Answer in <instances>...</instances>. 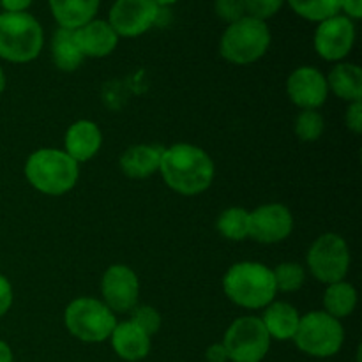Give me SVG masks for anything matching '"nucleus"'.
Here are the masks:
<instances>
[{
    "label": "nucleus",
    "mask_w": 362,
    "mask_h": 362,
    "mask_svg": "<svg viewBox=\"0 0 362 362\" xmlns=\"http://www.w3.org/2000/svg\"><path fill=\"white\" fill-rule=\"evenodd\" d=\"M159 173L166 186L184 197H194L211 187L216 166L207 151L191 144L165 147Z\"/></svg>",
    "instance_id": "1"
},
{
    "label": "nucleus",
    "mask_w": 362,
    "mask_h": 362,
    "mask_svg": "<svg viewBox=\"0 0 362 362\" xmlns=\"http://www.w3.org/2000/svg\"><path fill=\"white\" fill-rule=\"evenodd\" d=\"M221 285L225 296L244 310H264L278 296L272 269L260 262H237L225 272Z\"/></svg>",
    "instance_id": "2"
},
{
    "label": "nucleus",
    "mask_w": 362,
    "mask_h": 362,
    "mask_svg": "<svg viewBox=\"0 0 362 362\" xmlns=\"http://www.w3.org/2000/svg\"><path fill=\"white\" fill-rule=\"evenodd\" d=\"M23 172L28 184L48 197L69 193L80 179V165L62 148H37L27 158Z\"/></svg>",
    "instance_id": "3"
},
{
    "label": "nucleus",
    "mask_w": 362,
    "mask_h": 362,
    "mask_svg": "<svg viewBox=\"0 0 362 362\" xmlns=\"http://www.w3.org/2000/svg\"><path fill=\"white\" fill-rule=\"evenodd\" d=\"M42 46L45 32L30 13H0V59L13 64L32 62Z\"/></svg>",
    "instance_id": "4"
},
{
    "label": "nucleus",
    "mask_w": 362,
    "mask_h": 362,
    "mask_svg": "<svg viewBox=\"0 0 362 362\" xmlns=\"http://www.w3.org/2000/svg\"><path fill=\"white\" fill-rule=\"evenodd\" d=\"M272 35L267 21L244 16L233 21L219 39V53L223 59L235 66H247L267 53Z\"/></svg>",
    "instance_id": "5"
},
{
    "label": "nucleus",
    "mask_w": 362,
    "mask_h": 362,
    "mask_svg": "<svg viewBox=\"0 0 362 362\" xmlns=\"http://www.w3.org/2000/svg\"><path fill=\"white\" fill-rule=\"evenodd\" d=\"M117 315L94 297H78L64 311V325L73 338L83 343H103L110 339L117 325Z\"/></svg>",
    "instance_id": "6"
},
{
    "label": "nucleus",
    "mask_w": 362,
    "mask_h": 362,
    "mask_svg": "<svg viewBox=\"0 0 362 362\" xmlns=\"http://www.w3.org/2000/svg\"><path fill=\"white\" fill-rule=\"evenodd\" d=\"M293 343L303 354L317 359L334 357L345 343V327L341 320L322 311L300 315Z\"/></svg>",
    "instance_id": "7"
},
{
    "label": "nucleus",
    "mask_w": 362,
    "mask_h": 362,
    "mask_svg": "<svg viewBox=\"0 0 362 362\" xmlns=\"http://www.w3.org/2000/svg\"><path fill=\"white\" fill-rule=\"evenodd\" d=\"M306 265L311 276L324 285L343 281L350 271L349 244L339 233H322L308 250Z\"/></svg>",
    "instance_id": "8"
},
{
    "label": "nucleus",
    "mask_w": 362,
    "mask_h": 362,
    "mask_svg": "<svg viewBox=\"0 0 362 362\" xmlns=\"http://www.w3.org/2000/svg\"><path fill=\"white\" fill-rule=\"evenodd\" d=\"M271 341L260 317H239L228 325L223 336L230 362H262L271 349Z\"/></svg>",
    "instance_id": "9"
},
{
    "label": "nucleus",
    "mask_w": 362,
    "mask_h": 362,
    "mask_svg": "<svg viewBox=\"0 0 362 362\" xmlns=\"http://www.w3.org/2000/svg\"><path fill=\"white\" fill-rule=\"evenodd\" d=\"M356 45V21L345 14H336L317 23L313 48L327 62H343Z\"/></svg>",
    "instance_id": "10"
},
{
    "label": "nucleus",
    "mask_w": 362,
    "mask_h": 362,
    "mask_svg": "<svg viewBox=\"0 0 362 362\" xmlns=\"http://www.w3.org/2000/svg\"><path fill=\"white\" fill-rule=\"evenodd\" d=\"M159 11L161 7L152 0H115L106 21L119 37H140L158 23Z\"/></svg>",
    "instance_id": "11"
},
{
    "label": "nucleus",
    "mask_w": 362,
    "mask_h": 362,
    "mask_svg": "<svg viewBox=\"0 0 362 362\" xmlns=\"http://www.w3.org/2000/svg\"><path fill=\"white\" fill-rule=\"evenodd\" d=\"M140 279L138 274L124 264H113L101 278V300L113 313H129L138 306Z\"/></svg>",
    "instance_id": "12"
},
{
    "label": "nucleus",
    "mask_w": 362,
    "mask_h": 362,
    "mask_svg": "<svg viewBox=\"0 0 362 362\" xmlns=\"http://www.w3.org/2000/svg\"><path fill=\"white\" fill-rule=\"evenodd\" d=\"M293 232V216L286 205L264 204L250 212V237L260 244H278Z\"/></svg>",
    "instance_id": "13"
},
{
    "label": "nucleus",
    "mask_w": 362,
    "mask_h": 362,
    "mask_svg": "<svg viewBox=\"0 0 362 362\" xmlns=\"http://www.w3.org/2000/svg\"><path fill=\"white\" fill-rule=\"evenodd\" d=\"M286 95L300 110H318L329 98L325 74L313 66H300L286 80Z\"/></svg>",
    "instance_id": "14"
},
{
    "label": "nucleus",
    "mask_w": 362,
    "mask_h": 362,
    "mask_svg": "<svg viewBox=\"0 0 362 362\" xmlns=\"http://www.w3.org/2000/svg\"><path fill=\"white\" fill-rule=\"evenodd\" d=\"M78 48L85 59H105L115 52L120 37L106 20L94 18L74 30Z\"/></svg>",
    "instance_id": "15"
},
{
    "label": "nucleus",
    "mask_w": 362,
    "mask_h": 362,
    "mask_svg": "<svg viewBox=\"0 0 362 362\" xmlns=\"http://www.w3.org/2000/svg\"><path fill=\"white\" fill-rule=\"evenodd\" d=\"M103 147V133L95 122L80 119L71 124L64 136V152L78 165L87 163L98 156Z\"/></svg>",
    "instance_id": "16"
},
{
    "label": "nucleus",
    "mask_w": 362,
    "mask_h": 362,
    "mask_svg": "<svg viewBox=\"0 0 362 362\" xmlns=\"http://www.w3.org/2000/svg\"><path fill=\"white\" fill-rule=\"evenodd\" d=\"M113 352L126 362L144 361L151 354L152 338L131 320L117 322L110 336Z\"/></svg>",
    "instance_id": "17"
},
{
    "label": "nucleus",
    "mask_w": 362,
    "mask_h": 362,
    "mask_svg": "<svg viewBox=\"0 0 362 362\" xmlns=\"http://www.w3.org/2000/svg\"><path fill=\"white\" fill-rule=\"evenodd\" d=\"M260 318L269 338L276 341H293L300 322L296 306L285 300H272L264 308V315Z\"/></svg>",
    "instance_id": "18"
},
{
    "label": "nucleus",
    "mask_w": 362,
    "mask_h": 362,
    "mask_svg": "<svg viewBox=\"0 0 362 362\" xmlns=\"http://www.w3.org/2000/svg\"><path fill=\"white\" fill-rule=\"evenodd\" d=\"M163 151L161 145H133L120 156V170L129 179H147L159 172Z\"/></svg>",
    "instance_id": "19"
},
{
    "label": "nucleus",
    "mask_w": 362,
    "mask_h": 362,
    "mask_svg": "<svg viewBox=\"0 0 362 362\" xmlns=\"http://www.w3.org/2000/svg\"><path fill=\"white\" fill-rule=\"evenodd\" d=\"M101 0H48L52 16L60 28L76 30L94 20Z\"/></svg>",
    "instance_id": "20"
},
{
    "label": "nucleus",
    "mask_w": 362,
    "mask_h": 362,
    "mask_svg": "<svg viewBox=\"0 0 362 362\" xmlns=\"http://www.w3.org/2000/svg\"><path fill=\"white\" fill-rule=\"evenodd\" d=\"M327 80L329 92L346 103L362 101V69L357 64L338 62L331 69Z\"/></svg>",
    "instance_id": "21"
},
{
    "label": "nucleus",
    "mask_w": 362,
    "mask_h": 362,
    "mask_svg": "<svg viewBox=\"0 0 362 362\" xmlns=\"http://www.w3.org/2000/svg\"><path fill=\"white\" fill-rule=\"evenodd\" d=\"M52 57L55 66L64 73H73L83 64L85 57L78 48L74 30L69 28H57L52 39Z\"/></svg>",
    "instance_id": "22"
},
{
    "label": "nucleus",
    "mask_w": 362,
    "mask_h": 362,
    "mask_svg": "<svg viewBox=\"0 0 362 362\" xmlns=\"http://www.w3.org/2000/svg\"><path fill=\"white\" fill-rule=\"evenodd\" d=\"M324 292V311L331 317L341 318L350 317V315L356 311L357 308V290L352 283H349L346 279L338 283H331V285H325Z\"/></svg>",
    "instance_id": "23"
},
{
    "label": "nucleus",
    "mask_w": 362,
    "mask_h": 362,
    "mask_svg": "<svg viewBox=\"0 0 362 362\" xmlns=\"http://www.w3.org/2000/svg\"><path fill=\"white\" fill-rule=\"evenodd\" d=\"M216 228L225 239L240 243L250 237V211L244 207H228L219 214Z\"/></svg>",
    "instance_id": "24"
},
{
    "label": "nucleus",
    "mask_w": 362,
    "mask_h": 362,
    "mask_svg": "<svg viewBox=\"0 0 362 362\" xmlns=\"http://www.w3.org/2000/svg\"><path fill=\"white\" fill-rule=\"evenodd\" d=\"M286 4L297 16L313 23L341 14V0H286Z\"/></svg>",
    "instance_id": "25"
},
{
    "label": "nucleus",
    "mask_w": 362,
    "mask_h": 362,
    "mask_svg": "<svg viewBox=\"0 0 362 362\" xmlns=\"http://www.w3.org/2000/svg\"><path fill=\"white\" fill-rule=\"evenodd\" d=\"M272 274H274L276 290L283 293L297 292L306 281V269L297 262H281L272 269Z\"/></svg>",
    "instance_id": "26"
},
{
    "label": "nucleus",
    "mask_w": 362,
    "mask_h": 362,
    "mask_svg": "<svg viewBox=\"0 0 362 362\" xmlns=\"http://www.w3.org/2000/svg\"><path fill=\"white\" fill-rule=\"evenodd\" d=\"M297 138L300 141H317L318 138L324 134L325 131V120L318 110H300L299 115L296 117V124H293Z\"/></svg>",
    "instance_id": "27"
},
{
    "label": "nucleus",
    "mask_w": 362,
    "mask_h": 362,
    "mask_svg": "<svg viewBox=\"0 0 362 362\" xmlns=\"http://www.w3.org/2000/svg\"><path fill=\"white\" fill-rule=\"evenodd\" d=\"M131 318L129 320L133 324H136L141 331L147 332L148 336H154L156 332H159L163 325V317L156 308L152 306H134L133 310L129 311Z\"/></svg>",
    "instance_id": "28"
},
{
    "label": "nucleus",
    "mask_w": 362,
    "mask_h": 362,
    "mask_svg": "<svg viewBox=\"0 0 362 362\" xmlns=\"http://www.w3.org/2000/svg\"><path fill=\"white\" fill-rule=\"evenodd\" d=\"M244 4H246V16L267 21L283 9L286 0H244Z\"/></svg>",
    "instance_id": "29"
},
{
    "label": "nucleus",
    "mask_w": 362,
    "mask_h": 362,
    "mask_svg": "<svg viewBox=\"0 0 362 362\" xmlns=\"http://www.w3.org/2000/svg\"><path fill=\"white\" fill-rule=\"evenodd\" d=\"M216 16L226 25L246 16V4L244 0H214Z\"/></svg>",
    "instance_id": "30"
},
{
    "label": "nucleus",
    "mask_w": 362,
    "mask_h": 362,
    "mask_svg": "<svg viewBox=\"0 0 362 362\" xmlns=\"http://www.w3.org/2000/svg\"><path fill=\"white\" fill-rule=\"evenodd\" d=\"M345 124L352 133L361 134L362 131V101L349 103L345 112Z\"/></svg>",
    "instance_id": "31"
},
{
    "label": "nucleus",
    "mask_w": 362,
    "mask_h": 362,
    "mask_svg": "<svg viewBox=\"0 0 362 362\" xmlns=\"http://www.w3.org/2000/svg\"><path fill=\"white\" fill-rule=\"evenodd\" d=\"M13 300H14L13 285H11L7 276L0 274V318H2L4 315L9 313V310L13 308Z\"/></svg>",
    "instance_id": "32"
},
{
    "label": "nucleus",
    "mask_w": 362,
    "mask_h": 362,
    "mask_svg": "<svg viewBox=\"0 0 362 362\" xmlns=\"http://www.w3.org/2000/svg\"><path fill=\"white\" fill-rule=\"evenodd\" d=\"M341 14L357 21L362 18V0H341Z\"/></svg>",
    "instance_id": "33"
},
{
    "label": "nucleus",
    "mask_w": 362,
    "mask_h": 362,
    "mask_svg": "<svg viewBox=\"0 0 362 362\" xmlns=\"http://www.w3.org/2000/svg\"><path fill=\"white\" fill-rule=\"evenodd\" d=\"M205 359L207 362H230L226 349L223 346V343H212L211 346H207L205 350Z\"/></svg>",
    "instance_id": "34"
},
{
    "label": "nucleus",
    "mask_w": 362,
    "mask_h": 362,
    "mask_svg": "<svg viewBox=\"0 0 362 362\" xmlns=\"http://www.w3.org/2000/svg\"><path fill=\"white\" fill-rule=\"evenodd\" d=\"M32 0H0L2 13H27Z\"/></svg>",
    "instance_id": "35"
},
{
    "label": "nucleus",
    "mask_w": 362,
    "mask_h": 362,
    "mask_svg": "<svg viewBox=\"0 0 362 362\" xmlns=\"http://www.w3.org/2000/svg\"><path fill=\"white\" fill-rule=\"evenodd\" d=\"M0 362H14L13 350L4 339H0Z\"/></svg>",
    "instance_id": "36"
},
{
    "label": "nucleus",
    "mask_w": 362,
    "mask_h": 362,
    "mask_svg": "<svg viewBox=\"0 0 362 362\" xmlns=\"http://www.w3.org/2000/svg\"><path fill=\"white\" fill-rule=\"evenodd\" d=\"M6 85H7L6 73H4V69H2V67H0V95H2L4 90H6Z\"/></svg>",
    "instance_id": "37"
},
{
    "label": "nucleus",
    "mask_w": 362,
    "mask_h": 362,
    "mask_svg": "<svg viewBox=\"0 0 362 362\" xmlns=\"http://www.w3.org/2000/svg\"><path fill=\"white\" fill-rule=\"evenodd\" d=\"M152 2L158 4L159 7H170V6H173V4L179 2V0H152Z\"/></svg>",
    "instance_id": "38"
}]
</instances>
